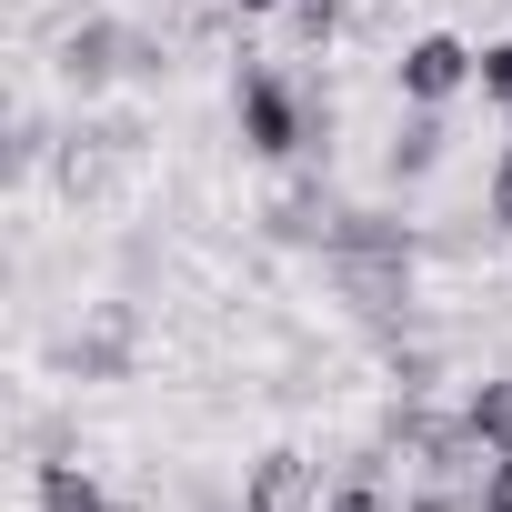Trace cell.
Returning <instances> with one entry per match:
<instances>
[{"instance_id": "obj_1", "label": "cell", "mask_w": 512, "mask_h": 512, "mask_svg": "<svg viewBox=\"0 0 512 512\" xmlns=\"http://www.w3.org/2000/svg\"><path fill=\"white\" fill-rule=\"evenodd\" d=\"M231 121H241V151H251V161H322V151H332V101H312V91H302L292 71H272V61H241Z\"/></svg>"}, {"instance_id": "obj_2", "label": "cell", "mask_w": 512, "mask_h": 512, "mask_svg": "<svg viewBox=\"0 0 512 512\" xmlns=\"http://www.w3.org/2000/svg\"><path fill=\"white\" fill-rule=\"evenodd\" d=\"M322 282H332V302L352 322L402 342V322H412V251H322Z\"/></svg>"}, {"instance_id": "obj_3", "label": "cell", "mask_w": 512, "mask_h": 512, "mask_svg": "<svg viewBox=\"0 0 512 512\" xmlns=\"http://www.w3.org/2000/svg\"><path fill=\"white\" fill-rule=\"evenodd\" d=\"M131 362H141V302H91V322H71L61 342L71 382H131Z\"/></svg>"}, {"instance_id": "obj_4", "label": "cell", "mask_w": 512, "mask_h": 512, "mask_svg": "<svg viewBox=\"0 0 512 512\" xmlns=\"http://www.w3.org/2000/svg\"><path fill=\"white\" fill-rule=\"evenodd\" d=\"M131 41H141V31H131V21H111V11L71 21V31H61V61H51V71H61V91H81V101H91V91L131 81Z\"/></svg>"}, {"instance_id": "obj_5", "label": "cell", "mask_w": 512, "mask_h": 512, "mask_svg": "<svg viewBox=\"0 0 512 512\" xmlns=\"http://www.w3.org/2000/svg\"><path fill=\"white\" fill-rule=\"evenodd\" d=\"M472 71H482V51H472V41H452V31H422V41H402V61H392L402 101H422V111H442Z\"/></svg>"}, {"instance_id": "obj_6", "label": "cell", "mask_w": 512, "mask_h": 512, "mask_svg": "<svg viewBox=\"0 0 512 512\" xmlns=\"http://www.w3.org/2000/svg\"><path fill=\"white\" fill-rule=\"evenodd\" d=\"M241 512H322V462L292 452V442L251 452V472H241Z\"/></svg>"}, {"instance_id": "obj_7", "label": "cell", "mask_w": 512, "mask_h": 512, "mask_svg": "<svg viewBox=\"0 0 512 512\" xmlns=\"http://www.w3.org/2000/svg\"><path fill=\"white\" fill-rule=\"evenodd\" d=\"M332 221H342V201H332L312 171H302V181H282V191L262 201V231H272V241H332Z\"/></svg>"}, {"instance_id": "obj_8", "label": "cell", "mask_w": 512, "mask_h": 512, "mask_svg": "<svg viewBox=\"0 0 512 512\" xmlns=\"http://www.w3.org/2000/svg\"><path fill=\"white\" fill-rule=\"evenodd\" d=\"M442 151H452V121L412 101V121H392V141H382V171L392 181H422V171H442Z\"/></svg>"}, {"instance_id": "obj_9", "label": "cell", "mask_w": 512, "mask_h": 512, "mask_svg": "<svg viewBox=\"0 0 512 512\" xmlns=\"http://www.w3.org/2000/svg\"><path fill=\"white\" fill-rule=\"evenodd\" d=\"M382 462H392V442L352 452V462H342V482L322 492V512H402V492H392V472H382Z\"/></svg>"}, {"instance_id": "obj_10", "label": "cell", "mask_w": 512, "mask_h": 512, "mask_svg": "<svg viewBox=\"0 0 512 512\" xmlns=\"http://www.w3.org/2000/svg\"><path fill=\"white\" fill-rule=\"evenodd\" d=\"M31 502H41V512H111V492H101L81 462H41V472H31Z\"/></svg>"}, {"instance_id": "obj_11", "label": "cell", "mask_w": 512, "mask_h": 512, "mask_svg": "<svg viewBox=\"0 0 512 512\" xmlns=\"http://www.w3.org/2000/svg\"><path fill=\"white\" fill-rule=\"evenodd\" d=\"M322 251H412V221H392V211H342Z\"/></svg>"}, {"instance_id": "obj_12", "label": "cell", "mask_w": 512, "mask_h": 512, "mask_svg": "<svg viewBox=\"0 0 512 512\" xmlns=\"http://www.w3.org/2000/svg\"><path fill=\"white\" fill-rule=\"evenodd\" d=\"M462 422H472L492 452H512V382H472V392H462Z\"/></svg>"}, {"instance_id": "obj_13", "label": "cell", "mask_w": 512, "mask_h": 512, "mask_svg": "<svg viewBox=\"0 0 512 512\" xmlns=\"http://www.w3.org/2000/svg\"><path fill=\"white\" fill-rule=\"evenodd\" d=\"M51 161V131H41V111H11V171H41Z\"/></svg>"}, {"instance_id": "obj_14", "label": "cell", "mask_w": 512, "mask_h": 512, "mask_svg": "<svg viewBox=\"0 0 512 512\" xmlns=\"http://www.w3.org/2000/svg\"><path fill=\"white\" fill-rule=\"evenodd\" d=\"M472 81H482V101H512V41H482V71Z\"/></svg>"}, {"instance_id": "obj_15", "label": "cell", "mask_w": 512, "mask_h": 512, "mask_svg": "<svg viewBox=\"0 0 512 512\" xmlns=\"http://www.w3.org/2000/svg\"><path fill=\"white\" fill-rule=\"evenodd\" d=\"M472 512H512V452H492V472H482V492H472Z\"/></svg>"}, {"instance_id": "obj_16", "label": "cell", "mask_w": 512, "mask_h": 512, "mask_svg": "<svg viewBox=\"0 0 512 512\" xmlns=\"http://www.w3.org/2000/svg\"><path fill=\"white\" fill-rule=\"evenodd\" d=\"M492 221L512 231V141H502V171H492Z\"/></svg>"}, {"instance_id": "obj_17", "label": "cell", "mask_w": 512, "mask_h": 512, "mask_svg": "<svg viewBox=\"0 0 512 512\" xmlns=\"http://www.w3.org/2000/svg\"><path fill=\"white\" fill-rule=\"evenodd\" d=\"M231 11H292V0H231Z\"/></svg>"}]
</instances>
